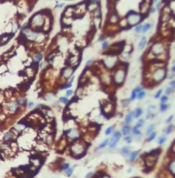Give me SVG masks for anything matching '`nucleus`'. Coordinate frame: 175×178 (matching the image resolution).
Instances as JSON below:
<instances>
[{"mask_svg":"<svg viewBox=\"0 0 175 178\" xmlns=\"http://www.w3.org/2000/svg\"><path fill=\"white\" fill-rule=\"evenodd\" d=\"M71 151L73 155L76 156H81L82 154L84 152V147L83 145H82L81 143L79 142H75L71 147Z\"/></svg>","mask_w":175,"mask_h":178,"instance_id":"5","label":"nucleus"},{"mask_svg":"<svg viewBox=\"0 0 175 178\" xmlns=\"http://www.w3.org/2000/svg\"><path fill=\"white\" fill-rule=\"evenodd\" d=\"M172 72L175 73V65H173V66L172 67Z\"/></svg>","mask_w":175,"mask_h":178,"instance_id":"53","label":"nucleus"},{"mask_svg":"<svg viewBox=\"0 0 175 178\" xmlns=\"http://www.w3.org/2000/svg\"><path fill=\"white\" fill-rule=\"evenodd\" d=\"M109 21L110 23L112 24H115V23H117L119 21V16L118 15L115 13V12H113L112 13L110 16H109Z\"/></svg>","mask_w":175,"mask_h":178,"instance_id":"12","label":"nucleus"},{"mask_svg":"<svg viewBox=\"0 0 175 178\" xmlns=\"http://www.w3.org/2000/svg\"><path fill=\"white\" fill-rule=\"evenodd\" d=\"M72 172H73V168H68V169L66 170V174L68 177H70L71 176L72 174Z\"/></svg>","mask_w":175,"mask_h":178,"instance_id":"36","label":"nucleus"},{"mask_svg":"<svg viewBox=\"0 0 175 178\" xmlns=\"http://www.w3.org/2000/svg\"><path fill=\"white\" fill-rule=\"evenodd\" d=\"M175 76V73H172L171 74V76H169V78H170V79H172V78H173V77H174Z\"/></svg>","mask_w":175,"mask_h":178,"instance_id":"52","label":"nucleus"},{"mask_svg":"<svg viewBox=\"0 0 175 178\" xmlns=\"http://www.w3.org/2000/svg\"><path fill=\"white\" fill-rule=\"evenodd\" d=\"M108 41H103V43H102V47L103 49H106L108 47Z\"/></svg>","mask_w":175,"mask_h":178,"instance_id":"42","label":"nucleus"},{"mask_svg":"<svg viewBox=\"0 0 175 178\" xmlns=\"http://www.w3.org/2000/svg\"><path fill=\"white\" fill-rule=\"evenodd\" d=\"M134 30H135V33H137V34H140L141 32H142V26L138 25V26H135Z\"/></svg>","mask_w":175,"mask_h":178,"instance_id":"30","label":"nucleus"},{"mask_svg":"<svg viewBox=\"0 0 175 178\" xmlns=\"http://www.w3.org/2000/svg\"><path fill=\"white\" fill-rule=\"evenodd\" d=\"M160 110L161 112H165L168 108H169V105L167 103H161L160 105Z\"/></svg>","mask_w":175,"mask_h":178,"instance_id":"23","label":"nucleus"},{"mask_svg":"<svg viewBox=\"0 0 175 178\" xmlns=\"http://www.w3.org/2000/svg\"><path fill=\"white\" fill-rule=\"evenodd\" d=\"M134 91L137 94H138V93H139V92H141L143 91V88H142V86H137L135 88V89H134Z\"/></svg>","mask_w":175,"mask_h":178,"instance_id":"38","label":"nucleus"},{"mask_svg":"<svg viewBox=\"0 0 175 178\" xmlns=\"http://www.w3.org/2000/svg\"><path fill=\"white\" fill-rule=\"evenodd\" d=\"M113 130V126H109V127H108L106 129H105V134L107 135V136H108V135L111 134L112 133Z\"/></svg>","mask_w":175,"mask_h":178,"instance_id":"27","label":"nucleus"},{"mask_svg":"<svg viewBox=\"0 0 175 178\" xmlns=\"http://www.w3.org/2000/svg\"><path fill=\"white\" fill-rule=\"evenodd\" d=\"M172 92H173V89H172V88L170 86H167L166 88H165V94H166V95H167V96L170 95L172 93Z\"/></svg>","mask_w":175,"mask_h":178,"instance_id":"29","label":"nucleus"},{"mask_svg":"<svg viewBox=\"0 0 175 178\" xmlns=\"http://www.w3.org/2000/svg\"><path fill=\"white\" fill-rule=\"evenodd\" d=\"M160 7H161V3H157L155 6V8L157 10H159L160 9Z\"/></svg>","mask_w":175,"mask_h":178,"instance_id":"47","label":"nucleus"},{"mask_svg":"<svg viewBox=\"0 0 175 178\" xmlns=\"http://www.w3.org/2000/svg\"><path fill=\"white\" fill-rule=\"evenodd\" d=\"M66 94H67V96H71L72 94V90H68L66 92Z\"/></svg>","mask_w":175,"mask_h":178,"instance_id":"45","label":"nucleus"},{"mask_svg":"<svg viewBox=\"0 0 175 178\" xmlns=\"http://www.w3.org/2000/svg\"><path fill=\"white\" fill-rule=\"evenodd\" d=\"M100 178H111V177L109 175H108V174H103V175H102L101 176Z\"/></svg>","mask_w":175,"mask_h":178,"instance_id":"46","label":"nucleus"},{"mask_svg":"<svg viewBox=\"0 0 175 178\" xmlns=\"http://www.w3.org/2000/svg\"><path fill=\"white\" fill-rule=\"evenodd\" d=\"M68 136L71 139H75L78 136V132L75 129H71L68 132Z\"/></svg>","mask_w":175,"mask_h":178,"instance_id":"14","label":"nucleus"},{"mask_svg":"<svg viewBox=\"0 0 175 178\" xmlns=\"http://www.w3.org/2000/svg\"><path fill=\"white\" fill-rule=\"evenodd\" d=\"M24 102H25V99H24V98H20V99L18 100V103H19V104H23Z\"/></svg>","mask_w":175,"mask_h":178,"instance_id":"43","label":"nucleus"},{"mask_svg":"<svg viewBox=\"0 0 175 178\" xmlns=\"http://www.w3.org/2000/svg\"><path fill=\"white\" fill-rule=\"evenodd\" d=\"M131 132V126L129 125V124L125 123L123 126L122 127V129H121V133H122V134H123L124 136H126L130 135Z\"/></svg>","mask_w":175,"mask_h":178,"instance_id":"9","label":"nucleus"},{"mask_svg":"<svg viewBox=\"0 0 175 178\" xmlns=\"http://www.w3.org/2000/svg\"><path fill=\"white\" fill-rule=\"evenodd\" d=\"M169 84H170V86L171 87L173 90H175V80H172L171 81H170Z\"/></svg>","mask_w":175,"mask_h":178,"instance_id":"40","label":"nucleus"},{"mask_svg":"<svg viewBox=\"0 0 175 178\" xmlns=\"http://www.w3.org/2000/svg\"><path fill=\"white\" fill-rule=\"evenodd\" d=\"M134 111V116H135V119H139V117L142 116L143 111L142 110V108H136L135 110Z\"/></svg>","mask_w":175,"mask_h":178,"instance_id":"16","label":"nucleus"},{"mask_svg":"<svg viewBox=\"0 0 175 178\" xmlns=\"http://www.w3.org/2000/svg\"><path fill=\"white\" fill-rule=\"evenodd\" d=\"M139 155V150H135V151H132L130 155L129 156V161L131 163H134L135 162V160L138 159V156Z\"/></svg>","mask_w":175,"mask_h":178,"instance_id":"8","label":"nucleus"},{"mask_svg":"<svg viewBox=\"0 0 175 178\" xmlns=\"http://www.w3.org/2000/svg\"><path fill=\"white\" fill-rule=\"evenodd\" d=\"M64 4H57V7L58 8H61V7H62V6H64Z\"/></svg>","mask_w":175,"mask_h":178,"instance_id":"54","label":"nucleus"},{"mask_svg":"<svg viewBox=\"0 0 175 178\" xmlns=\"http://www.w3.org/2000/svg\"><path fill=\"white\" fill-rule=\"evenodd\" d=\"M158 178H175L171 173L168 171L166 167L161 169L158 173Z\"/></svg>","mask_w":175,"mask_h":178,"instance_id":"6","label":"nucleus"},{"mask_svg":"<svg viewBox=\"0 0 175 178\" xmlns=\"http://www.w3.org/2000/svg\"><path fill=\"white\" fill-rule=\"evenodd\" d=\"M93 60H88V62H86V66H89V65H90L92 63H93Z\"/></svg>","mask_w":175,"mask_h":178,"instance_id":"48","label":"nucleus"},{"mask_svg":"<svg viewBox=\"0 0 175 178\" xmlns=\"http://www.w3.org/2000/svg\"><path fill=\"white\" fill-rule=\"evenodd\" d=\"M144 125V120L143 119H140L138 120V123H136V125L134 126L135 127H136V128H138V129H139V128H141L142 127H143Z\"/></svg>","mask_w":175,"mask_h":178,"instance_id":"22","label":"nucleus"},{"mask_svg":"<svg viewBox=\"0 0 175 178\" xmlns=\"http://www.w3.org/2000/svg\"><path fill=\"white\" fill-rule=\"evenodd\" d=\"M166 140H167L166 136L164 135V134H163V135L160 136V137H159L158 140H157V142H158V144H159L160 145H164L165 142H166Z\"/></svg>","mask_w":175,"mask_h":178,"instance_id":"20","label":"nucleus"},{"mask_svg":"<svg viewBox=\"0 0 175 178\" xmlns=\"http://www.w3.org/2000/svg\"><path fill=\"white\" fill-rule=\"evenodd\" d=\"M161 94H162V89H160L159 91H157V92L154 94V98L155 99H159L160 97H161Z\"/></svg>","mask_w":175,"mask_h":178,"instance_id":"34","label":"nucleus"},{"mask_svg":"<svg viewBox=\"0 0 175 178\" xmlns=\"http://www.w3.org/2000/svg\"><path fill=\"white\" fill-rule=\"evenodd\" d=\"M135 119V116H134V111H131L129 112L124 118V122L127 124H130Z\"/></svg>","mask_w":175,"mask_h":178,"instance_id":"11","label":"nucleus"},{"mask_svg":"<svg viewBox=\"0 0 175 178\" xmlns=\"http://www.w3.org/2000/svg\"><path fill=\"white\" fill-rule=\"evenodd\" d=\"M12 136H13V134H12V133L8 132V133H7V134H5V136H4V139L5 140V141H9V140H10L12 138Z\"/></svg>","mask_w":175,"mask_h":178,"instance_id":"26","label":"nucleus"},{"mask_svg":"<svg viewBox=\"0 0 175 178\" xmlns=\"http://www.w3.org/2000/svg\"><path fill=\"white\" fill-rule=\"evenodd\" d=\"M34 106V103L33 102H30L29 104H28V107L29 108H31V107H33Z\"/></svg>","mask_w":175,"mask_h":178,"instance_id":"51","label":"nucleus"},{"mask_svg":"<svg viewBox=\"0 0 175 178\" xmlns=\"http://www.w3.org/2000/svg\"><path fill=\"white\" fill-rule=\"evenodd\" d=\"M17 105L15 102H12L8 104V109L11 112H15L17 110Z\"/></svg>","mask_w":175,"mask_h":178,"instance_id":"17","label":"nucleus"},{"mask_svg":"<svg viewBox=\"0 0 175 178\" xmlns=\"http://www.w3.org/2000/svg\"></svg>","mask_w":175,"mask_h":178,"instance_id":"55","label":"nucleus"},{"mask_svg":"<svg viewBox=\"0 0 175 178\" xmlns=\"http://www.w3.org/2000/svg\"><path fill=\"white\" fill-rule=\"evenodd\" d=\"M152 26H153V25L150 23H145L144 25L142 26V32L143 33L147 32L152 27Z\"/></svg>","mask_w":175,"mask_h":178,"instance_id":"19","label":"nucleus"},{"mask_svg":"<svg viewBox=\"0 0 175 178\" xmlns=\"http://www.w3.org/2000/svg\"><path fill=\"white\" fill-rule=\"evenodd\" d=\"M131 147H129V146H125V147H123L120 149V154L123 156H125V157H129V156L130 155V153L131 152Z\"/></svg>","mask_w":175,"mask_h":178,"instance_id":"10","label":"nucleus"},{"mask_svg":"<svg viewBox=\"0 0 175 178\" xmlns=\"http://www.w3.org/2000/svg\"><path fill=\"white\" fill-rule=\"evenodd\" d=\"M130 99H124L122 101V105L124 108H127L130 103Z\"/></svg>","mask_w":175,"mask_h":178,"instance_id":"33","label":"nucleus"},{"mask_svg":"<svg viewBox=\"0 0 175 178\" xmlns=\"http://www.w3.org/2000/svg\"><path fill=\"white\" fill-rule=\"evenodd\" d=\"M160 153H161L160 149H156L144 154L142 158V160L146 169H147L148 171H150L153 168H154L157 162Z\"/></svg>","mask_w":175,"mask_h":178,"instance_id":"1","label":"nucleus"},{"mask_svg":"<svg viewBox=\"0 0 175 178\" xmlns=\"http://www.w3.org/2000/svg\"><path fill=\"white\" fill-rule=\"evenodd\" d=\"M17 27H18L17 24H15V25L13 26V32H16V29H17Z\"/></svg>","mask_w":175,"mask_h":178,"instance_id":"50","label":"nucleus"},{"mask_svg":"<svg viewBox=\"0 0 175 178\" xmlns=\"http://www.w3.org/2000/svg\"><path fill=\"white\" fill-rule=\"evenodd\" d=\"M146 43H147V39H146V38L144 37V36L142 37L141 38V40L139 41V44H138V48H139V49H140V50L143 49L144 47H145L146 45Z\"/></svg>","mask_w":175,"mask_h":178,"instance_id":"15","label":"nucleus"},{"mask_svg":"<svg viewBox=\"0 0 175 178\" xmlns=\"http://www.w3.org/2000/svg\"><path fill=\"white\" fill-rule=\"evenodd\" d=\"M146 96V92L144 91H142L139 92V93L137 94V99H142L143 98H144V97Z\"/></svg>","mask_w":175,"mask_h":178,"instance_id":"28","label":"nucleus"},{"mask_svg":"<svg viewBox=\"0 0 175 178\" xmlns=\"http://www.w3.org/2000/svg\"><path fill=\"white\" fill-rule=\"evenodd\" d=\"M137 98V93L133 91L131 92V97H130V101L133 102V101H135V99Z\"/></svg>","mask_w":175,"mask_h":178,"instance_id":"32","label":"nucleus"},{"mask_svg":"<svg viewBox=\"0 0 175 178\" xmlns=\"http://www.w3.org/2000/svg\"><path fill=\"white\" fill-rule=\"evenodd\" d=\"M123 139L124 140V142H126V143L128 144V145L131 144V143L132 142V141H133V138H132V137H131L130 135H128V136H124Z\"/></svg>","mask_w":175,"mask_h":178,"instance_id":"25","label":"nucleus"},{"mask_svg":"<svg viewBox=\"0 0 175 178\" xmlns=\"http://www.w3.org/2000/svg\"><path fill=\"white\" fill-rule=\"evenodd\" d=\"M92 175H93V173H88L87 174V175H86V178H90L91 177H92Z\"/></svg>","mask_w":175,"mask_h":178,"instance_id":"49","label":"nucleus"},{"mask_svg":"<svg viewBox=\"0 0 175 178\" xmlns=\"http://www.w3.org/2000/svg\"><path fill=\"white\" fill-rule=\"evenodd\" d=\"M156 136H157V132H153L151 133L150 135L148 136V137L146 138V141L147 142H151V141H153L154 138H156Z\"/></svg>","mask_w":175,"mask_h":178,"instance_id":"21","label":"nucleus"},{"mask_svg":"<svg viewBox=\"0 0 175 178\" xmlns=\"http://www.w3.org/2000/svg\"><path fill=\"white\" fill-rule=\"evenodd\" d=\"M173 118H174V115H171V116H170V117L167 119V120H166V121H165L166 123L170 124L171 122H172V119H173Z\"/></svg>","mask_w":175,"mask_h":178,"instance_id":"39","label":"nucleus"},{"mask_svg":"<svg viewBox=\"0 0 175 178\" xmlns=\"http://www.w3.org/2000/svg\"><path fill=\"white\" fill-rule=\"evenodd\" d=\"M69 167H70V164H69V163H64L63 165L62 166V168L63 170H65V171H66L67 169H68V168H70Z\"/></svg>","mask_w":175,"mask_h":178,"instance_id":"37","label":"nucleus"},{"mask_svg":"<svg viewBox=\"0 0 175 178\" xmlns=\"http://www.w3.org/2000/svg\"><path fill=\"white\" fill-rule=\"evenodd\" d=\"M121 137H122V133L120 132H119V131L114 132L111 139L109 141L108 145L109 149H113V148L116 147Z\"/></svg>","mask_w":175,"mask_h":178,"instance_id":"4","label":"nucleus"},{"mask_svg":"<svg viewBox=\"0 0 175 178\" xmlns=\"http://www.w3.org/2000/svg\"><path fill=\"white\" fill-rule=\"evenodd\" d=\"M166 168L174 177H175V156L172 158L166 165Z\"/></svg>","mask_w":175,"mask_h":178,"instance_id":"7","label":"nucleus"},{"mask_svg":"<svg viewBox=\"0 0 175 178\" xmlns=\"http://www.w3.org/2000/svg\"><path fill=\"white\" fill-rule=\"evenodd\" d=\"M127 64L123 63L118 64L117 69L113 74V80L114 83L117 86H121L125 80L127 70Z\"/></svg>","mask_w":175,"mask_h":178,"instance_id":"2","label":"nucleus"},{"mask_svg":"<svg viewBox=\"0 0 175 178\" xmlns=\"http://www.w3.org/2000/svg\"><path fill=\"white\" fill-rule=\"evenodd\" d=\"M60 102H62V103H66L68 102V99L65 97H62L60 98Z\"/></svg>","mask_w":175,"mask_h":178,"instance_id":"41","label":"nucleus"},{"mask_svg":"<svg viewBox=\"0 0 175 178\" xmlns=\"http://www.w3.org/2000/svg\"><path fill=\"white\" fill-rule=\"evenodd\" d=\"M109 139H105L103 142H101V143L99 145L98 148H99V149H103V148H105L109 144Z\"/></svg>","mask_w":175,"mask_h":178,"instance_id":"24","label":"nucleus"},{"mask_svg":"<svg viewBox=\"0 0 175 178\" xmlns=\"http://www.w3.org/2000/svg\"><path fill=\"white\" fill-rule=\"evenodd\" d=\"M146 17V16L141 15L140 13H138L134 10H130L125 16V19L131 27L133 26H138Z\"/></svg>","mask_w":175,"mask_h":178,"instance_id":"3","label":"nucleus"},{"mask_svg":"<svg viewBox=\"0 0 175 178\" xmlns=\"http://www.w3.org/2000/svg\"><path fill=\"white\" fill-rule=\"evenodd\" d=\"M156 8H155V7H151L150 8V13H155L156 12Z\"/></svg>","mask_w":175,"mask_h":178,"instance_id":"44","label":"nucleus"},{"mask_svg":"<svg viewBox=\"0 0 175 178\" xmlns=\"http://www.w3.org/2000/svg\"><path fill=\"white\" fill-rule=\"evenodd\" d=\"M154 129H155V124H150L149 126L147 127V129H146V134L147 136L150 135L151 133L154 132Z\"/></svg>","mask_w":175,"mask_h":178,"instance_id":"18","label":"nucleus"},{"mask_svg":"<svg viewBox=\"0 0 175 178\" xmlns=\"http://www.w3.org/2000/svg\"><path fill=\"white\" fill-rule=\"evenodd\" d=\"M42 59V55L41 54H36L35 57H34V60L36 62H40L41 60Z\"/></svg>","mask_w":175,"mask_h":178,"instance_id":"35","label":"nucleus"},{"mask_svg":"<svg viewBox=\"0 0 175 178\" xmlns=\"http://www.w3.org/2000/svg\"><path fill=\"white\" fill-rule=\"evenodd\" d=\"M174 129H175V126H174V125H173L172 123H170V124H168V125L165 127V128L164 129V130H163V133H164V135L167 136V135H168V134H171L172 132L174 130Z\"/></svg>","mask_w":175,"mask_h":178,"instance_id":"13","label":"nucleus"},{"mask_svg":"<svg viewBox=\"0 0 175 178\" xmlns=\"http://www.w3.org/2000/svg\"><path fill=\"white\" fill-rule=\"evenodd\" d=\"M168 97L167 95H164L162 97H161V99H160V102H161V103H167V102L168 101Z\"/></svg>","mask_w":175,"mask_h":178,"instance_id":"31","label":"nucleus"}]
</instances>
